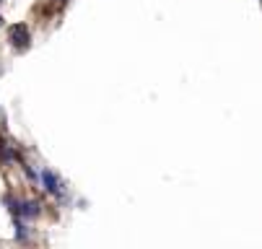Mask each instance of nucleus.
Masks as SVG:
<instances>
[{"mask_svg":"<svg viewBox=\"0 0 262 249\" xmlns=\"http://www.w3.org/2000/svg\"><path fill=\"white\" fill-rule=\"evenodd\" d=\"M0 26H3V16H0Z\"/></svg>","mask_w":262,"mask_h":249,"instance_id":"5","label":"nucleus"},{"mask_svg":"<svg viewBox=\"0 0 262 249\" xmlns=\"http://www.w3.org/2000/svg\"><path fill=\"white\" fill-rule=\"evenodd\" d=\"M16 239H18V241L26 239V229H24V223H21L18 218H16Z\"/></svg>","mask_w":262,"mask_h":249,"instance_id":"4","label":"nucleus"},{"mask_svg":"<svg viewBox=\"0 0 262 249\" xmlns=\"http://www.w3.org/2000/svg\"><path fill=\"white\" fill-rule=\"evenodd\" d=\"M39 210H42V205H39L36 200H26V202H24V210H21V216H24V218H36Z\"/></svg>","mask_w":262,"mask_h":249,"instance_id":"3","label":"nucleus"},{"mask_svg":"<svg viewBox=\"0 0 262 249\" xmlns=\"http://www.w3.org/2000/svg\"><path fill=\"white\" fill-rule=\"evenodd\" d=\"M8 42L16 52H26L29 44H31V34H29V26L26 24H13L8 29Z\"/></svg>","mask_w":262,"mask_h":249,"instance_id":"1","label":"nucleus"},{"mask_svg":"<svg viewBox=\"0 0 262 249\" xmlns=\"http://www.w3.org/2000/svg\"><path fill=\"white\" fill-rule=\"evenodd\" d=\"M42 185H45V190L50 192V195H62V185H60V179L50 171V169H45V171H42Z\"/></svg>","mask_w":262,"mask_h":249,"instance_id":"2","label":"nucleus"},{"mask_svg":"<svg viewBox=\"0 0 262 249\" xmlns=\"http://www.w3.org/2000/svg\"><path fill=\"white\" fill-rule=\"evenodd\" d=\"M0 3H3V0H0Z\"/></svg>","mask_w":262,"mask_h":249,"instance_id":"6","label":"nucleus"}]
</instances>
